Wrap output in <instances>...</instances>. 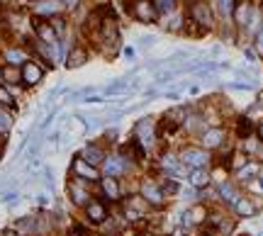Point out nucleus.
I'll return each instance as SVG.
<instances>
[{
    "instance_id": "obj_41",
    "label": "nucleus",
    "mask_w": 263,
    "mask_h": 236,
    "mask_svg": "<svg viewBox=\"0 0 263 236\" xmlns=\"http://www.w3.org/2000/svg\"><path fill=\"white\" fill-rule=\"evenodd\" d=\"M0 158H3V144H0Z\"/></svg>"
},
{
    "instance_id": "obj_22",
    "label": "nucleus",
    "mask_w": 263,
    "mask_h": 236,
    "mask_svg": "<svg viewBox=\"0 0 263 236\" xmlns=\"http://www.w3.org/2000/svg\"><path fill=\"white\" fill-rule=\"evenodd\" d=\"M234 132H236V137H239L241 141L249 139V137H253V134H256L253 120L246 117V114H239V117H236V122H234Z\"/></svg>"
},
{
    "instance_id": "obj_36",
    "label": "nucleus",
    "mask_w": 263,
    "mask_h": 236,
    "mask_svg": "<svg viewBox=\"0 0 263 236\" xmlns=\"http://www.w3.org/2000/svg\"><path fill=\"white\" fill-rule=\"evenodd\" d=\"M197 236H217V234H215V231L207 226V229H200V234H197Z\"/></svg>"
},
{
    "instance_id": "obj_15",
    "label": "nucleus",
    "mask_w": 263,
    "mask_h": 236,
    "mask_svg": "<svg viewBox=\"0 0 263 236\" xmlns=\"http://www.w3.org/2000/svg\"><path fill=\"white\" fill-rule=\"evenodd\" d=\"M78 156L83 158L85 163H90V166L100 168V166H102V161L108 158V151H105V146H100V144H85Z\"/></svg>"
},
{
    "instance_id": "obj_11",
    "label": "nucleus",
    "mask_w": 263,
    "mask_h": 236,
    "mask_svg": "<svg viewBox=\"0 0 263 236\" xmlns=\"http://www.w3.org/2000/svg\"><path fill=\"white\" fill-rule=\"evenodd\" d=\"M85 219L88 224H95V226H102V224L110 219V209H108V202L105 200H90L83 207Z\"/></svg>"
},
{
    "instance_id": "obj_9",
    "label": "nucleus",
    "mask_w": 263,
    "mask_h": 236,
    "mask_svg": "<svg viewBox=\"0 0 263 236\" xmlns=\"http://www.w3.org/2000/svg\"><path fill=\"white\" fill-rule=\"evenodd\" d=\"M97 185H100V200H108L110 205H120V202H122L125 193H122V181H120V178H108V175H102Z\"/></svg>"
},
{
    "instance_id": "obj_28",
    "label": "nucleus",
    "mask_w": 263,
    "mask_h": 236,
    "mask_svg": "<svg viewBox=\"0 0 263 236\" xmlns=\"http://www.w3.org/2000/svg\"><path fill=\"white\" fill-rule=\"evenodd\" d=\"M49 22H51V27H54V32H56V39L61 42V39L66 37V32H69V20H66L64 15H56Z\"/></svg>"
},
{
    "instance_id": "obj_30",
    "label": "nucleus",
    "mask_w": 263,
    "mask_h": 236,
    "mask_svg": "<svg viewBox=\"0 0 263 236\" xmlns=\"http://www.w3.org/2000/svg\"><path fill=\"white\" fill-rule=\"evenodd\" d=\"M13 129V114H8L5 107H0V134H8Z\"/></svg>"
},
{
    "instance_id": "obj_29",
    "label": "nucleus",
    "mask_w": 263,
    "mask_h": 236,
    "mask_svg": "<svg viewBox=\"0 0 263 236\" xmlns=\"http://www.w3.org/2000/svg\"><path fill=\"white\" fill-rule=\"evenodd\" d=\"M0 107H15V97L8 85L0 83Z\"/></svg>"
},
{
    "instance_id": "obj_23",
    "label": "nucleus",
    "mask_w": 263,
    "mask_h": 236,
    "mask_svg": "<svg viewBox=\"0 0 263 236\" xmlns=\"http://www.w3.org/2000/svg\"><path fill=\"white\" fill-rule=\"evenodd\" d=\"M258 173H261V166H258V161H256V158H249L244 166L236 170V181H241V183L256 181V178H258Z\"/></svg>"
},
{
    "instance_id": "obj_19",
    "label": "nucleus",
    "mask_w": 263,
    "mask_h": 236,
    "mask_svg": "<svg viewBox=\"0 0 263 236\" xmlns=\"http://www.w3.org/2000/svg\"><path fill=\"white\" fill-rule=\"evenodd\" d=\"M232 209H234V214L239 219H251V217L258 214V209L253 205V197H249V195H241L234 205H232Z\"/></svg>"
},
{
    "instance_id": "obj_21",
    "label": "nucleus",
    "mask_w": 263,
    "mask_h": 236,
    "mask_svg": "<svg viewBox=\"0 0 263 236\" xmlns=\"http://www.w3.org/2000/svg\"><path fill=\"white\" fill-rule=\"evenodd\" d=\"M0 83L3 85H22V71H20V66L3 64V69H0Z\"/></svg>"
},
{
    "instance_id": "obj_27",
    "label": "nucleus",
    "mask_w": 263,
    "mask_h": 236,
    "mask_svg": "<svg viewBox=\"0 0 263 236\" xmlns=\"http://www.w3.org/2000/svg\"><path fill=\"white\" fill-rule=\"evenodd\" d=\"M15 231L22 234H37V217H20L15 224Z\"/></svg>"
},
{
    "instance_id": "obj_24",
    "label": "nucleus",
    "mask_w": 263,
    "mask_h": 236,
    "mask_svg": "<svg viewBox=\"0 0 263 236\" xmlns=\"http://www.w3.org/2000/svg\"><path fill=\"white\" fill-rule=\"evenodd\" d=\"M27 58L29 56L22 46H8V49L3 51V61H5V64H13V66H22Z\"/></svg>"
},
{
    "instance_id": "obj_38",
    "label": "nucleus",
    "mask_w": 263,
    "mask_h": 236,
    "mask_svg": "<svg viewBox=\"0 0 263 236\" xmlns=\"http://www.w3.org/2000/svg\"><path fill=\"white\" fill-rule=\"evenodd\" d=\"M258 17H261V22H263V0H258Z\"/></svg>"
},
{
    "instance_id": "obj_2",
    "label": "nucleus",
    "mask_w": 263,
    "mask_h": 236,
    "mask_svg": "<svg viewBox=\"0 0 263 236\" xmlns=\"http://www.w3.org/2000/svg\"><path fill=\"white\" fill-rule=\"evenodd\" d=\"M132 141L139 144L144 151L149 153L156 146L159 139V132H156V117H141L134 122V129H132Z\"/></svg>"
},
{
    "instance_id": "obj_31",
    "label": "nucleus",
    "mask_w": 263,
    "mask_h": 236,
    "mask_svg": "<svg viewBox=\"0 0 263 236\" xmlns=\"http://www.w3.org/2000/svg\"><path fill=\"white\" fill-rule=\"evenodd\" d=\"M127 88H129V85H127L125 81H115V83H110L105 88V95H122V93H127Z\"/></svg>"
},
{
    "instance_id": "obj_8",
    "label": "nucleus",
    "mask_w": 263,
    "mask_h": 236,
    "mask_svg": "<svg viewBox=\"0 0 263 236\" xmlns=\"http://www.w3.org/2000/svg\"><path fill=\"white\" fill-rule=\"evenodd\" d=\"M129 170H132V163L125 161L120 153H108V158H105L102 166H100V173L108 175V178H122Z\"/></svg>"
},
{
    "instance_id": "obj_1",
    "label": "nucleus",
    "mask_w": 263,
    "mask_h": 236,
    "mask_svg": "<svg viewBox=\"0 0 263 236\" xmlns=\"http://www.w3.org/2000/svg\"><path fill=\"white\" fill-rule=\"evenodd\" d=\"M185 17H190L193 22H197L207 34L209 32H217V25H220L209 0H185Z\"/></svg>"
},
{
    "instance_id": "obj_35",
    "label": "nucleus",
    "mask_w": 263,
    "mask_h": 236,
    "mask_svg": "<svg viewBox=\"0 0 263 236\" xmlns=\"http://www.w3.org/2000/svg\"><path fill=\"white\" fill-rule=\"evenodd\" d=\"M256 137H258V139L263 141V117L258 120V125H256Z\"/></svg>"
},
{
    "instance_id": "obj_6",
    "label": "nucleus",
    "mask_w": 263,
    "mask_h": 236,
    "mask_svg": "<svg viewBox=\"0 0 263 236\" xmlns=\"http://www.w3.org/2000/svg\"><path fill=\"white\" fill-rule=\"evenodd\" d=\"M66 193H69V200L76 207H85L90 200H95V197H93V190H90V183L81 181V178H71Z\"/></svg>"
},
{
    "instance_id": "obj_4",
    "label": "nucleus",
    "mask_w": 263,
    "mask_h": 236,
    "mask_svg": "<svg viewBox=\"0 0 263 236\" xmlns=\"http://www.w3.org/2000/svg\"><path fill=\"white\" fill-rule=\"evenodd\" d=\"M178 158H180V163H183V166H188L190 170L212 166V153L205 151V149H202V146H197V144L180 146V149H178Z\"/></svg>"
},
{
    "instance_id": "obj_13",
    "label": "nucleus",
    "mask_w": 263,
    "mask_h": 236,
    "mask_svg": "<svg viewBox=\"0 0 263 236\" xmlns=\"http://www.w3.org/2000/svg\"><path fill=\"white\" fill-rule=\"evenodd\" d=\"M71 170H73V178H81V181H88V183H100V178H102L100 168L90 166V163H85L81 156H73Z\"/></svg>"
},
{
    "instance_id": "obj_12",
    "label": "nucleus",
    "mask_w": 263,
    "mask_h": 236,
    "mask_svg": "<svg viewBox=\"0 0 263 236\" xmlns=\"http://www.w3.org/2000/svg\"><path fill=\"white\" fill-rule=\"evenodd\" d=\"M32 32H34V39L42 44H59L56 39V32L51 27V22L49 20H44V17H37V15H32Z\"/></svg>"
},
{
    "instance_id": "obj_5",
    "label": "nucleus",
    "mask_w": 263,
    "mask_h": 236,
    "mask_svg": "<svg viewBox=\"0 0 263 236\" xmlns=\"http://www.w3.org/2000/svg\"><path fill=\"white\" fill-rule=\"evenodd\" d=\"M139 195H141L153 209H164V205H166V197L161 193L159 178H149V175L141 178V183H139Z\"/></svg>"
},
{
    "instance_id": "obj_42",
    "label": "nucleus",
    "mask_w": 263,
    "mask_h": 236,
    "mask_svg": "<svg viewBox=\"0 0 263 236\" xmlns=\"http://www.w3.org/2000/svg\"><path fill=\"white\" fill-rule=\"evenodd\" d=\"M27 3H37V0H27Z\"/></svg>"
},
{
    "instance_id": "obj_34",
    "label": "nucleus",
    "mask_w": 263,
    "mask_h": 236,
    "mask_svg": "<svg viewBox=\"0 0 263 236\" xmlns=\"http://www.w3.org/2000/svg\"><path fill=\"white\" fill-rule=\"evenodd\" d=\"M139 42L144 44V46H151V44L156 42V37H149V34H144V37H141V39H139Z\"/></svg>"
},
{
    "instance_id": "obj_3",
    "label": "nucleus",
    "mask_w": 263,
    "mask_h": 236,
    "mask_svg": "<svg viewBox=\"0 0 263 236\" xmlns=\"http://www.w3.org/2000/svg\"><path fill=\"white\" fill-rule=\"evenodd\" d=\"M125 13L141 25H156L161 20L153 0H125Z\"/></svg>"
},
{
    "instance_id": "obj_14",
    "label": "nucleus",
    "mask_w": 263,
    "mask_h": 236,
    "mask_svg": "<svg viewBox=\"0 0 263 236\" xmlns=\"http://www.w3.org/2000/svg\"><path fill=\"white\" fill-rule=\"evenodd\" d=\"M32 13L37 15V17L51 20V17L64 13V5H61V0H37V3L32 5Z\"/></svg>"
},
{
    "instance_id": "obj_40",
    "label": "nucleus",
    "mask_w": 263,
    "mask_h": 236,
    "mask_svg": "<svg viewBox=\"0 0 263 236\" xmlns=\"http://www.w3.org/2000/svg\"><path fill=\"white\" fill-rule=\"evenodd\" d=\"M232 236H251V234H232Z\"/></svg>"
},
{
    "instance_id": "obj_18",
    "label": "nucleus",
    "mask_w": 263,
    "mask_h": 236,
    "mask_svg": "<svg viewBox=\"0 0 263 236\" xmlns=\"http://www.w3.org/2000/svg\"><path fill=\"white\" fill-rule=\"evenodd\" d=\"M217 195H220V205H234L236 200L241 197V193H239V188H236V183H232V181H222V183H217Z\"/></svg>"
},
{
    "instance_id": "obj_26",
    "label": "nucleus",
    "mask_w": 263,
    "mask_h": 236,
    "mask_svg": "<svg viewBox=\"0 0 263 236\" xmlns=\"http://www.w3.org/2000/svg\"><path fill=\"white\" fill-rule=\"evenodd\" d=\"M156 3V10L161 17H171V15L180 13V5H183V0H153Z\"/></svg>"
},
{
    "instance_id": "obj_33",
    "label": "nucleus",
    "mask_w": 263,
    "mask_h": 236,
    "mask_svg": "<svg viewBox=\"0 0 263 236\" xmlns=\"http://www.w3.org/2000/svg\"><path fill=\"white\" fill-rule=\"evenodd\" d=\"M81 3H83V0H61V5H64V10H66V13L78 10V8H81Z\"/></svg>"
},
{
    "instance_id": "obj_16",
    "label": "nucleus",
    "mask_w": 263,
    "mask_h": 236,
    "mask_svg": "<svg viewBox=\"0 0 263 236\" xmlns=\"http://www.w3.org/2000/svg\"><path fill=\"white\" fill-rule=\"evenodd\" d=\"M88 58H90L88 46L85 44H73L69 49V54H66V69H81L83 64H88Z\"/></svg>"
},
{
    "instance_id": "obj_7",
    "label": "nucleus",
    "mask_w": 263,
    "mask_h": 236,
    "mask_svg": "<svg viewBox=\"0 0 263 236\" xmlns=\"http://www.w3.org/2000/svg\"><path fill=\"white\" fill-rule=\"evenodd\" d=\"M197 146H202L205 151L215 153L217 149H222L224 144H227V129L224 127H207L200 137H197Z\"/></svg>"
},
{
    "instance_id": "obj_25",
    "label": "nucleus",
    "mask_w": 263,
    "mask_h": 236,
    "mask_svg": "<svg viewBox=\"0 0 263 236\" xmlns=\"http://www.w3.org/2000/svg\"><path fill=\"white\" fill-rule=\"evenodd\" d=\"M212 3V10L217 15L220 22H227L232 20V10H234V0H209Z\"/></svg>"
},
{
    "instance_id": "obj_32",
    "label": "nucleus",
    "mask_w": 263,
    "mask_h": 236,
    "mask_svg": "<svg viewBox=\"0 0 263 236\" xmlns=\"http://www.w3.org/2000/svg\"><path fill=\"white\" fill-rule=\"evenodd\" d=\"M253 46H256V51L263 56V25H261V29L253 34Z\"/></svg>"
},
{
    "instance_id": "obj_20",
    "label": "nucleus",
    "mask_w": 263,
    "mask_h": 236,
    "mask_svg": "<svg viewBox=\"0 0 263 236\" xmlns=\"http://www.w3.org/2000/svg\"><path fill=\"white\" fill-rule=\"evenodd\" d=\"M188 183H190V188L195 190H205L212 185V175H209V168H195L188 173Z\"/></svg>"
},
{
    "instance_id": "obj_37",
    "label": "nucleus",
    "mask_w": 263,
    "mask_h": 236,
    "mask_svg": "<svg viewBox=\"0 0 263 236\" xmlns=\"http://www.w3.org/2000/svg\"><path fill=\"white\" fill-rule=\"evenodd\" d=\"M0 236H20V234H17L15 229H5V231H3V234H0Z\"/></svg>"
},
{
    "instance_id": "obj_10",
    "label": "nucleus",
    "mask_w": 263,
    "mask_h": 236,
    "mask_svg": "<svg viewBox=\"0 0 263 236\" xmlns=\"http://www.w3.org/2000/svg\"><path fill=\"white\" fill-rule=\"evenodd\" d=\"M20 71H22V85H27V88L39 85L44 81V73H46V69L42 66L39 58H27V61L20 66Z\"/></svg>"
},
{
    "instance_id": "obj_39",
    "label": "nucleus",
    "mask_w": 263,
    "mask_h": 236,
    "mask_svg": "<svg viewBox=\"0 0 263 236\" xmlns=\"http://www.w3.org/2000/svg\"><path fill=\"white\" fill-rule=\"evenodd\" d=\"M69 236H85V234H81V231H76V229H73V231H71Z\"/></svg>"
},
{
    "instance_id": "obj_17",
    "label": "nucleus",
    "mask_w": 263,
    "mask_h": 236,
    "mask_svg": "<svg viewBox=\"0 0 263 236\" xmlns=\"http://www.w3.org/2000/svg\"><path fill=\"white\" fill-rule=\"evenodd\" d=\"M185 217L190 219V226H207V217H209V205L205 202H195L185 209Z\"/></svg>"
}]
</instances>
